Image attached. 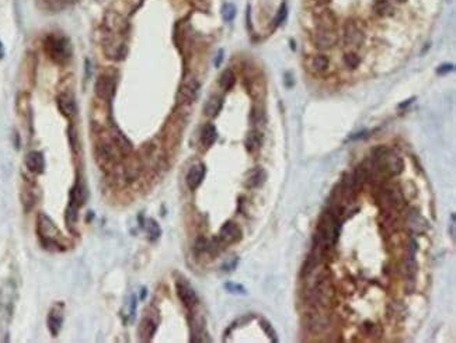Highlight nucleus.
<instances>
[{"instance_id": "f257e3e1", "label": "nucleus", "mask_w": 456, "mask_h": 343, "mask_svg": "<svg viewBox=\"0 0 456 343\" xmlns=\"http://www.w3.org/2000/svg\"><path fill=\"white\" fill-rule=\"evenodd\" d=\"M374 162L378 168L388 175H399L403 171L402 158L386 147L374 150Z\"/></svg>"}, {"instance_id": "f03ea898", "label": "nucleus", "mask_w": 456, "mask_h": 343, "mask_svg": "<svg viewBox=\"0 0 456 343\" xmlns=\"http://www.w3.org/2000/svg\"><path fill=\"white\" fill-rule=\"evenodd\" d=\"M338 233H340V222L337 220V216L331 212H327L321 216L317 226V237L320 240L334 244L338 238Z\"/></svg>"}, {"instance_id": "7ed1b4c3", "label": "nucleus", "mask_w": 456, "mask_h": 343, "mask_svg": "<svg viewBox=\"0 0 456 343\" xmlns=\"http://www.w3.org/2000/svg\"><path fill=\"white\" fill-rule=\"evenodd\" d=\"M38 233L45 247H56L58 249H62V245L59 244V230L55 227L54 222L48 216L42 213L38 216Z\"/></svg>"}, {"instance_id": "20e7f679", "label": "nucleus", "mask_w": 456, "mask_h": 343, "mask_svg": "<svg viewBox=\"0 0 456 343\" xmlns=\"http://www.w3.org/2000/svg\"><path fill=\"white\" fill-rule=\"evenodd\" d=\"M45 52L56 63H65L70 58L69 44L58 37H48L45 41Z\"/></svg>"}, {"instance_id": "39448f33", "label": "nucleus", "mask_w": 456, "mask_h": 343, "mask_svg": "<svg viewBox=\"0 0 456 343\" xmlns=\"http://www.w3.org/2000/svg\"><path fill=\"white\" fill-rule=\"evenodd\" d=\"M94 88L95 95L98 98H101L104 101H109L114 97V94H116V80L111 76L102 74L95 81Z\"/></svg>"}, {"instance_id": "423d86ee", "label": "nucleus", "mask_w": 456, "mask_h": 343, "mask_svg": "<svg viewBox=\"0 0 456 343\" xmlns=\"http://www.w3.org/2000/svg\"><path fill=\"white\" fill-rule=\"evenodd\" d=\"M242 230L236 223L227 222L222 226V229L219 231V241L223 245H231V244H236L242 240Z\"/></svg>"}, {"instance_id": "0eeeda50", "label": "nucleus", "mask_w": 456, "mask_h": 343, "mask_svg": "<svg viewBox=\"0 0 456 343\" xmlns=\"http://www.w3.org/2000/svg\"><path fill=\"white\" fill-rule=\"evenodd\" d=\"M338 41V34L335 28H317L314 34V42L320 49H328L334 47Z\"/></svg>"}, {"instance_id": "6e6552de", "label": "nucleus", "mask_w": 456, "mask_h": 343, "mask_svg": "<svg viewBox=\"0 0 456 343\" xmlns=\"http://www.w3.org/2000/svg\"><path fill=\"white\" fill-rule=\"evenodd\" d=\"M176 289H177V296L178 298L183 301V304L187 308H192L195 307L198 303L197 293L194 291V289L190 286V283L185 282V280H177L176 283Z\"/></svg>"}, {"instance_id": "1a4fd4ad", "label": "nucleus", "mask_w": 456, "mask_h": 343, "mask_svg": "<svg viewBox=\"0 0 456 343\" xmlns=\"http://www.w3.org/2000/svg\"><path fill=\"white\" fill-rule=\"evenodd\" d=\"M344 42L351 47H360L364 42V34L360 28L355 26L353 21H350L344 27Z\"/></svg>"}, {"instance_id": "9d476101", "label": "nucleus", "mask_w": 456, "mask_h": 343, "mask_svg": "<svg viewBox=\"0 0 456 343\" xmlns=\"http://www.w3.org/2000/svg\"><path fill=\"white\" fill-rule=\"evenodd\" d=\"M205 165L204 164H194L192 167L188 171V174H187V185H188V188L190 189H197L199 185H201V182L204 180L205 177Z\"/></svg>"}, {"instance_id": "9b49d317", "label": "nucleus", "mask_w": 456, "mask_h": 343, "mask_svg": "<svg viewBox=\"0 0 456 343\" xmlns=\"http://www.w3.org/2000/svg\"><path fill=\"white\" fill-rule=\"evenodd\" d=\"M58 109L65 118L70 119L76 112V104L73 97L68 93H63L58 97Z\"/></svg>"}, {"instance_id": "f8f14e48", "label": "nucleus", "mask_w": 456, "mask_h": 343, "mask_svg": "<svg viewBox=\"0 0 456 343\" xmlns=\"http://www.w3.org/2000/svg\"><path fill=\"white\" fill-rule=\"evenodd\" d=\"M267 180V173L261 167L252 169L247 173V178H246V187L247 188H260L264 185Z\"/></svg>"}, {"instance_id": "ddd939ff", "label": "nucleus", "mask_w": 456, "mask_h": 343, "mask_svg": "<svg viewBox=\"0 0 456 343\" xmlns=\"http://www.w3.org/2000/svg\"><path fill=\"white\" fill-rule=\"evenodd\" d=\"M26 165L31 173L40 174L44 171V167H45L44 155L40 151H30L26 157Z\"/></svg>"}, {"instance_id": "4468645a", "label": "nucleus", "mask_w": 456, "mask_h": 343, "mask_svg": "<svg viewBox=\"0 0 456 343\" xmlns=\"http://www.w3.org/2000/svg\"><path fill=\"white\" fill-rule=\"evenodd\" d=\"M198 88H199L198 81L194 80V79H190V80L185 81L183 86H181V88H180V97L187 102L194 101L198 94Z\"/></svg>"}, {"instance_id": "2eb2a0df", "label": "nucleus", "mask_w": 456, "mask_h": 343, "mask_svg": "<svg viewBox=\"0 0 456 343\" xmlns=\"http://www.w3.org/2000/svg\"><path fill=\"white\" fill-rule=\"evenodd\" d=\"M246 150L249 151V153H256V151H259L260 147H261V144H263V135L260 133L259 130H252V132H249L247 136H246Z\"/></svg>"}, {"instance_id": "dca6fc26", "label": "nucleus", "mask_w": 456, "mask_h": 343, "mask_svg": "<svg viewBox=\"0 0 456 343\" xmlns=\"http://www.w3.org/2000/svg\"><path fill=\"white\" fill-rule=\"evenodd\" d=\"M222 105H223V98L219 97V95H212L211 98L206 101V104H205L204 107L205 115L209 116V118H215V116L220 112Z\"/></svg>"}, {"instance_id": "f3484780", "label": "nucleus", "mask_w": 456, "mask_h": 343, "mask_svg": "<svg viewBox=\"0 0 456 343\" xmlns=\"http://www.w3.org/2000/svg\"><path fill=\"white\" fill-rule=\"evenodd\" d=\"M62 321H63V318H62V311L59 308H54L51 309V312H49V316H48V326H49V330H51V333L56 336L58 333H59V330H61L62 326Z\"/></svg>"}, {"instance_id": "a211bd4d", "label": "nucleus", "mask_w": 456, "mask_h": 343, "mask_svg": "<svg viewBox=\"0 0 456 343\" xmlns=\"http://www.w3.org/2000/svg\"><path fill=\"white\" fill-rule=\"evenodd\" d=\"M157 329V323L152 318H145L139 326V336L142 340H150Z\"/></svg>"}, {"instance_id": "6ab92c4d", "label": "nucleus", "mask_w": 456, "mask_h": 343, "mask_svg": "<svg viewBox=\"0 0 456 343\" xmlns=\"http://www.w3.org/2000/svg\"><path fill=\"white\" fill-rule=\"evenodd\" d=\"M216 139H218L216 128L212 123H206L202 129V133H201V143L204 144V147L209 148L216 141Z\"/></svg>"}, {"instance_id": "aec40b11", "label": "nucleus", "mask_w": 456, "mask_h": 343, "mask_svg": "<svg viewBox=\"0 0 456 343\" xmlns=\"http://www.w3.org/2000/svg\"><path fill=\"white\" fill-rule=\"evenodd\" d=\"M84 202H86V188L82 182H77L70 192V203L80 208Z\"/></svg>"}, {"instance_id": "412c9836", "label": "nucleus", "mask_w": 456, "mask_h": 343, "mask_svg": "<svg viewBox=\"0 0 456 343\" xmlns=\"http://www.w3.org/2000/svg\"><path fill=\"white\" fill-rule=\"evenodd\" d=\"M145 229H146V233H148V236H149L152 241H156L157 238L160 237V234H162L160 226L153 219H148L145 222Z\"/></svg>"}, {"instance_id": "4be33fe9", "label": "nucleus", "mask_w": 456, "mask_h": 343, "mask_svg": "<svg viewBox=\"0 0 456 343\" xmlns=\"http://www.w3.org/2000/svg\"><path fill=\"white\" fill-rule=\"evenodd\" d=\"M385 196H386V201L396 209H400L403 206V203H404L403 196L400 195V192L396 191V189H388Z\"/></svg>"}, {"instance_id": "5701e85b", "label": "nucleus", "mask_w": 456, "mask_h": 343, "mask_svg": "<svg viewBox=\"0 0 456 343\" xmlns=\"http://www.w3.org/2000/svg\"><path fill=\"white\" fill-rule=\"evenodd\" d=\"M236 83V77L235 73L232 70H225L223 73L220 74V79H219V86L223 88L225 91H229Z\"/></svg>"}, {"instance_id": "b1692460", "label": "nucleus", "mask_w": 456, "mask_h": 343, "mask_svg": "<svg viewBox=\"0 0 456 343\" xmlns=\"http://www.w3.org/2000/svg\"><path fill=\"white\" fill-rule=\"evenodd\" d=\"M112 140L116 143L117 147L120 148V150H123V151H130L131 148H132L131 141L128 140L120 130H117V129L112 132Z\"/></svg>"}, {"instance_id": "393cba45", "label": "nucleus", "mask_w": 456, "mask_h": 343, "mask_svg": "<svg viewBox=\"0 0 456 343\" xmlns=\"http://www.w3.org/2000/svg\"><path fill=\"white\" fill-rule=\"evenodd\" d=\"M361 330L364 335H367V336H372V337H379L382 333H383V330H382V328L379 326V325H376V323H374V322H369V321L362 323Z\"/></svg>"}, {"instance_id": "a878e982", "label": "nucleus", "mask_w": 456, "mask_h": 343, "mask_svg": "<svg viewBox=\"0 0 456 343\" xmlns=\"http://www.w3.org/2000/svg\"><path fill=\"white\" fill-rule=\"evenodd\" d=\"M77 210L79 208L75 206L73 203H69L68 209H66V213H65V219H66V224H68V229L73 233V226L77 223Z\"/></svg>"}, {"instance_id": "bb28decb", "label": "nucleus", "mask_w": 456, "mask_h": 343, "mask_svg": "<svg viewBox=\"0 0 456 343\" xmlns=\"http://www.w3.org/2000/svg\"><path fill=\"white\" fill-rule=\"evenodd\" d=\"M367 180H368L367 168H364V167H358V168L355 169L354 175H353V181H354V187L357 191H360V189L364 187V184L367 182Z\"/></svg>"}, {"instance_id": "cd10ccee", "label": "nucleus", "mask_w": 456, "mask_h": 343, "mask_svg": "<svg viewBox=\"0 0 456 343\" xmlns=\"http://www.w3.org/2000/svg\"><path fill=\"white\" fill-rule=\"evenodd\" d=\"M327 325H328V319H327L326 316H320V315H312V318H310V322H309V326L312 328L313 332L324 330L327 328Z\"/></svg>"}, {"instance_id": "c85d7f7f", "label": "nucleus", "mask_w": 456, "mask_h": 343, "mask_svg": "<svg viewBox=\"0 0 456 343\" xmlns=\"http://www.w3.org/2000/svg\"><path fill=\"white\" fill-rule=\"evenodd\" d=\"M375 12L379 14V16H390L393 13V9L390 6L388 0H376L375 2Z\"/></svg>"}, {"instance_id": "c756f323", "label": "nucleus", "mask_w": 456, "mask_h": 343, "mask_svg": "<svg viewBox=\"0 0 456 343\" xmlns=\"http://www.w3.org/2000/svg\"><path fill=\"white\" fill-rule=\"evenodd\" d=\"M312 68H313L316 72H324V70L328 68V58H327V56H323V55L314 56L313 59H312Z\"/></svg>"}, {"instance_id": "7c9ffc66", "label": "nucleus", "mask_w": 456, "mask_h": 343, "mask_svg": "<svg viewBox=\"0 0 456 343\" xmlns=\"http://www.w3.org/2000/svg\"><path fill=\"white\" fill-rule=\"evenodd\" d=\"M260 326H261V329L266 332L268 337H271V340L273 342H278V337H277V332L274 330V328L271 326V323L266 321V319H261L260 321Z\"/></svg>"}, {"instance_id": "2f4dec72", "label": "nucleus", "mask_w": 456, "mask_h": 343, "mask_svg": "<svg viewBox=\"0 0 456 343\" xmlns=\"http://www.w3.org/2000/svg\"><path fill=\"white\" fill-rule=\"evenodd\" d=\"M344 62H346V65H347L350 69H357L358 68V65H360V62H361V59H360V56L357 54L350 52V54H347L344 56Z\"/></svg>"}, {"instance_id": "473e14b6", "label": "nucleus", "mask_w": 456, "mask_h": 343, "mask_svg": "<svg viewBox=\"0 0 456 343\" xmlns=\"http://www.w3.org/2000/svg\"><path fill=\"white\" fill-rule=\"evenodd\" d=\"M222 16H223L225 21L233 20V19H235V16H236V9H235V6L231 5V3L225 5L223 9H222Z\"/></svg>"}, {"instance_id": "72a5a7b5", "label": "nucleus", "mask_w": 456, "mask_h": 343, "mask_svg": "<svg viewBox=\"0 0 456 343\" xmlns=\"http://www.w3.org/2000/svg\"><path fill=\"white\" fill-rule=\"evenodd\" d=\"M225 289L227 290L229 293H233V294H246V293H247L242 284H236V283H226Z\"/></svg>"}, {"instance_id": "f704fd0d", "label": "nucleus", "mask_w": 456, "mask_h": 343, "mask_svg": "<svg viewBox=\"0 0 456 343\" xmlns=\"http://www.w3.org/2000/svg\"><path fill=\"white\" fill-rule=\"evenodd\" d=\"M286 17V6L285 5H282V7L279 9L278 14H277V19H275V26H279L282 21L285 20Z\"/></svg>"}, {"instance_id": "c9c22d12", "label": "nucleus", "mask_w": 456, "mask_h": 343, "mask_svg": "<svg viewBox=\"0 0 456 343\" xmlns=\"http://www.w3.org/2000/svg\"><path fill=\"white\" fill-rule=\"evenodd\" d=\"M452 70H453V65H443V66H441V68H438L436 72H438L439 74H445V73H449V72H452Z\"/></svg>"}, {"instance_id": "e433bc0d", "label": "nucleus", "mask_w": 456, "mask_h": 343, "mask_svg": "<svg viewBox=\"0 0 456 343\" xmlns=\"http://www.w3.org/2000/svg\"><path fill=\"white\" fill-rule=\"evenodd\" d=\"M328 2H330V0H310V3H312L314 7H324L326 5H328Z\"/></svg>"}, {"instance_id": "4c0bfd02", "label": "nucleus", "mask_w": 456, "mask_h": 343, "mask_svg": "<svg viewBox=\"0 0 456 343\" xmlns=\"http://www.w3.org/2000/svg\"><path fill=\"white\" fill-rule=\"evenodd\" d=\"M399 2H404V0H399Z\"/></svg>"}]
</instances>
